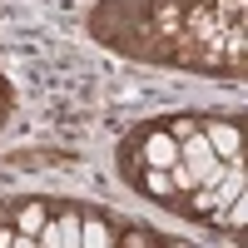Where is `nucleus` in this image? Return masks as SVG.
Wrapping results in <instances>:
<instances>
[{
    "instance_id": "1",
    "label": "nucleus",
    "mask_w": 248,
    "mask_h": 248,
    "mask_svg": "<svg viewBox=\"0 0 248 248\" xmlns=\"http://www.w3.org/2000/svg\"><path fill=\"white\" fill-rule=\"evenodd\" d=\"M179 164L194 174V184H214L223 169H229V164H223V159L214 154V144L203 139V129H194L189 139H179Z\"/></svg>"
},
{
    "instance_id": "2",
    "label": "nucleus",
    "mask_w": 248,
    "mask_h": 248,
    "mask_svg": "<svg viewBox=\"0 0 248 248\" xmlns=\"http://www.w3.org/2000/svg\"><path fill=\"white\" fill-rule=\"evenodd\" d=\"M35 248H79V209L75 203H50V218L35 233Z\"/></svg>"
},
{
    "instance_id": "3",
    "label": "nucleus",
    "mask_w": 248,
    "mask_h": 248,
    "mask_svg": "<svg viewBox=\"0 0 248 248\" xmlns=\"http://www.w3.org/2000/svg\"><path fill=\"white\" fill-rule=\"evenodd\" d=\"M199 129L223 164H243V124L238 119H199Z\"/></svg>"
},
{
    "instance_id": "4",
    "label": "nucleus",
    "mask_w": 248,
    "mask_h": 248,
    "mask_svg": "<svg viewBox=\"0 0 248 248\" xmlns=\"http://www.w3.org/2000/svg\"><path fill=\"white\" fill-rule=\"evenodd\" d=\"M139 159L144 169H169V164H179V139L169 129H149L139 139Z\"/></svg>"
},
{
    "instance_id": "5",
    "label": "nucleus",
    "mask_w": 248,
    "mask_h": 248,
    "mask_svg": "<svg viewBox=\"0 0 248 248\" xmlns=\"http://www.w3.org/2000/svg\"><path fill=\"white\" fill-rule=\"evenodd\" d=\"M119 233L105 214H79V248H114Z\"/></svg>"
},
{
    "instance_id": "6",
    "label": "nucleus",
    "mask_w": 248,
    "mask_h": 248,
    "mask_svg": "<svg viewBox=\"0 0 248 248\" xmlns=\"http://www.w3.org/2000/svg\"><path fill=\"white\" fill-rule=\"evenodd\" d=\"M45 218H50V203L45 199H25V203H15V229L20 233H40V229H45Z\"/></svg>"
},
{
    "instance_id": "7",
    "label": "nucleus",
    "mask_w": 248,
    "mask_h": 248,
    "mask_svg": "<svg viewBox=\"0 0 248 248\" xmlns=\"http://www.w3.org/2000/svg\"><path fill=\"white\" fill-rule=\"evenodd\" d=\"M144 194H149V199H159V203H174L179 194H174V179H169V169H144Z\"/></svg>"
},
{
    "instance_id": "8",
    "label": "nucleus",
    "mask_w": 248,
    "mask_h": 248,
    "mask_svg": "<svg viewBox=\"0 0 248 248\" xmlns=\"http://www.w3.org/2000/svg\"><path fill=\"white\" fill-rule=\"evenodd\" d=\"M119 243H124V248H154L159 238H154L149 229H139V223H129V229H124V233H119Z\"/></svg>"
},
{
    "instance_id": "9",
    "label": "nucleus",
    "mask_w": 248,
    "mask_h": 248,
    "mask_svg": "<svg viewBox=\"0 0 248 248\" xmlns=\"http://www.w3.org/2000/svg\"><path fill=\"white\" fill-rule=\"evenodd\" d=\"M164 129H169L174 139H189V134L199 129V119H194V114H179V119H169V124H164Z\"/></svg>"
}]
</instances>
